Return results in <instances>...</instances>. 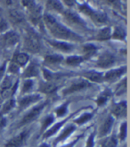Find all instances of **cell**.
I'll list each match as a JSON object with an SVG mask.
<instances>
[{"label": "cell", "mask_w": 130, "mask_h": 147, "mask_svg": "<svg viewBox=\"0 0 130 147\" xmlns=\"http://www.w3.org/2000/svg\"><path fill=\"white\" fill-rule=\"evenodd\" d=\"M89 86H90V84L86 80H79V81H76L73 84H71L70 88H68L64 91V93L65 94H71V93H74L77 91L83 90Z\"/></svg>", "instance_id": "52a82bcc"}, {"label": "cell", "mask_w": 130, "mask_h": 147, "mask_svg": "<svg viewBox=\"0 0 130 147\" xmlns=\"http://www.w3.org/2000/svg\"><path fill=\"white\" fill-rule=\"evenodd\" d=\"M96 38L98 40H107V39L110 38V29L104 28V29L101 30L97 34Z\"/></svg>", "instance_id": "d6986e66"}, {"label": "cell", "mask_w": 130, "mask_h": 147, "mask_svg": "<svg viewBox=\"0 0 130 147\" xmlns=\"http://www.w3.org/2000/svg\"><path fill=\"white\" fill-rule=\"evenodd\" d=\"M92 118V114L91 113H85L83 114L82 116H80L79 119H77L75 120V122L79 124V125H82L84 123H86V121H88V120Z\"/></svg>", "instance_id": "f1b7e54d"}, {"label": "cell", "mask_w": 130, "mask_h": 147, "mask_svg": "<svg viewBox=\"0 0 130 147\" xmlns=\"http://www.w3.org/2000/svg\"><path fill=\"white\" fill-rule=\"evenodd\" d=\"M113 114L117 117L125 116L127 113V103L126 102H121L116 105L113 108Z\"/></svg>", "instance_id": "7c38bea8"}, {"label": "cell", "mask_w": 130, "mask_h": 147, "mask_svg": "<svg viewBox=\"0 0 130 147\" xmlns=\"http://www.w3.org/2000/svg\"><path fill=\"white\" fill-rule=\"evenodd\" d=\"M5 63H4L3 66L0 67V80H2V77L5 73Z\"/></svg>", "instance_id": "60d3db41"}, {"label": "cell", "mask_w": 130, "mask_h": 147, "mask_svg": "<svg viewBox=\"0 0 130 147\" xmlns=\"http://www.w3.org/2000/svg\"><path fill=\"white\" fill-rule=\"evenodd\" d=\"M85 77H86L88 79H89L90 80L94 81V82H97L100 83L102 81H103V77L101 73L96 72V71H88L85 73Z\"/></svg>", "instance_id": "2e32d148"}, {"label": "cell", "mask_w": 130, "mask_h": 147, "mask_svg": "<svg viewBox=\"0 0 130 147\" xmlns=\"http://www.w3.org/2000/svg\"><path fill=\"white\" fill-rule=\"evenodd\" d=\"M95 51H96V47L92 44H88L86 45L83 48V52L85 54L86 58H90L93 55H94Z\"/></svg>", "instance_id": "ffe728a7"}, {"label": "cell", "mask_w": 130, "mask_h": 147, "mask_svg": "<svg viewBox=\"0 0 130 147\" xmlns=\"http://www.w3.org/2000/svg\"><path fill=\"white\" fill-rule=\"evenodd\" d=\"M3 40L5 46H13L19 41V36L13 31H9L3 37Z\"/></svg>", "instance_id": "30bf717a"}, {"label": "cell", "mask_w": 130, "mask_h": 147, "mask_svg": "<svg viewBox=\"0 0 130 147\" xmlns=\"http://www.w3.org/2000/svg\"><path fill=\"white\" fill-rule=\"evenodd\" d=\"M125 71H126L125 67L116 69V70H111L105 74V77L103 78V79H105L108 81H114V80H118L121 75H123Z\"/></svg>", "instance_id": "9c48e42d"}, {"label": "cell", "mask_w": 130, "mask_h": 147, "mask_svg": "<svg viewBox=\"0 0 130 147\" xmlns=\"http://www.w3.org/2000/svg\"><path fill=\"white\" fill-rule=\"evenodd\" d=\"M40 90L43 93L46 94H51L54 93L56 90V86L55 85L52 84V83H46V84H42L40 86Z\"/></svg>", "instance_id": "44dd1931"}, {"label": "cell", "mask_w": 130, "mask_h": 147, "mask_svg": "<svg viewBox=\"0 0 130 147\" xmlns=\"http://www.w3.org/2000/svg\"><path fill=\"white\" fill-rule=\"evenodd\" d=\"M25 47L33 53H37L40 50V42L36 34L30 32L28 34L25 38Z\"/></svg>", "instance_id": "3957f363"}, {"label": "cell", "mask_w": 130, "mask_h": 147, "mask_svg": "<svg viewBox=\"0 0 130 147\" xmlns=\"http://www.w3.org/2000/svg\"><path fill=\"white\" fill-rule=\"evenodd\" d=\"M126 36V33L125 31L120 29V28H116L115 29V31H114V35H113V38H118V39H122L124 38Z\"/></svg>", "instance_id": "d6a6232c"}, {"label": "cell", "mask_w": 130, "mask_h": 147, "mask_svg": "<svg viewBox=\"0 0 130 147\" xmlns=\"http://www.w3.org/2000/svg\"><path fill=\"white\" fill-rule=\"evenodd\" d=\"M83 61V58L82 57H79V56H70L66 59V63L69 64V65H77L79 64L80 63H82Z\"/></svg>", "instance_id": "cb8c5ba5"}, {"label": "cell", "mask_w": 130, "mask_h": 147, "mask_svg": "<svg viewBox=\"0 0 130 147\" xmlns=\"http://www.w3.org/2000/svg\"><path fill=\"white\" fill-rule=\"evenodd\" d=\"M38 74V66L34 63H31L27 69H26L24 76L27 78H31V77H36Z\"/></svg>", "instance_id": "e0dca14e"}, {"label": "cell", "mask_w": 130, "mask_h": 147, "mask_svg": "<svg viewBox=\"0 0 130 147\" xmlns=\"http://www.w3.org/2000/svg\"><path fill=\"white\" fill-rule=\"evenodd\" d=\"M15 102H14V100H10L8 101L5 105H4V108H3V111L2 113H7V112H9L14 106Z\"/></svg>", "instance_id": "4dcf8cb0"}, {"label": "cell", "mask_w": 130, "mask_h": 147, "mask_svg": "<svg viewBox=\"0 0 130 147\" xmlns=\"http://www.w3.org/2000/svg\"><path fill=\"white\" fill-rule=\"evenodd\" d=\"M32 86H33L32 80H26L23 83V86H22V92L23 93H26V92L30 91L32 88Z\"/></svg>", "instance_id": "d590c367"}, {"label": "cell", "mask_w": 130, "mask_h": 147, "mask_svg": "<svg viewBox=\"0 0 130 147\" xmlns=\"http://www.w3.org/2000/svg\"><path fill=\"white\" fill-rule=\"evenodd\" d=\"M44 20L46 22V27L55 38L61 39H68V40H76L79 41L81 39V37L77 35L74 32L68 30L63 25L58 22L53 16L50 14H45Z\"/></svg>", "instance_id": "6da1fadb"}, {"label": "cell", "mask_w": 130, "mask_h": 147, "mask_svg": "<svg viewBox=\"0 0 130 147\" xmlns=\"http://www.w3.org/2000/svg\"><path fill=\"white\" fill-rule=\"evenodd\" d=\"M16 62L18 63L19 64L21 65H25L26 63H28L29 61V56L26 55V54H23V53H21V54H18L16 56Z\"/></svg>", "instance_id": "484cf974"}, {"label": "cell", "mask_w": 130, "mask_h": 147, "mask_svg": "<svg viewBox=\"0 0 130 147\" xmlns=\"http://www.w3.org/2000/svg\"><path fill=\"white\" fill-rule=\"evenodd\" d=\"M114 63H115L114 56L109 53H104L99 57L97 61V65L101 68H107L109 66H111L112 64H114Z\"/></svg>", "instance_id": "8992f818"}, {"label": "cell", "mask_w": 130, "mask_h": 147, "mask_svg": "<svg viewBox=\"0 0 130 147\" xmlns=\"http://www.w3.org/2000/svg\"><path fill=\"white\" fill-rule=\"evenodd\" d=\"M27 137L28 131H23L14 136L13 139H11L5 145V147H21L25 143V141L27 140Z\"/></svg>", "instance_id": "5b68a950"}, {"label": "cell", "mask_w": 130, "mask_h": 147, "mask_svg": "<svg viewBox=\"0 0 130 147\" xmlns=\"http://www.w3.org/2000/svg\"><path fill=\"white\" fill-rule=\"evenodd\" d=\"M12 86V80L10 78H5V80L3 81L2 85H1V89L3 91H5V90H9Z\"/></svg>", "instance_id": "1f68e13d"}, {"label": "cell", "mask_w": 130, "mask_h": 147, "mask_svg": "<svg viewBox=\"0 0 130 147\" xmlns=\"http://www.w3.org/2000/svg\"><path fill=\"white\" fill-rule=\"evenodd\" d=\"M94 134L93 133L89 136L85 147H94Z\"/></svg>", "instance_id": "8d00e7d4"}, {"label": "cell", "mask_w": 130, "mask_h": 147, "mask_svg": "<svg viewBox=\"0 0 130 147\" xmlns=\"http://www.w3.org/2000/svg\"><path fill=\"white\" fill-rule=\"evenodd\" d=\"M63 60V57L58 55H47L46 57V62L49 63H60Z\"/></svg>", "instance_id": "4316f807"}, {"label": "cell", "mask_w": 130, "mask_h": 147, "mask_svg": "<svg viewBox=\"0 0 130 147\" xmlns=\"http://www.w3.org/2000/svg\"><path fill=\"white\" fill-rule=\"evenodd\" d=\"M113 125V118L111 116H108L104 120H103L102 124L101 125V127L99 129V136H105L109 134L110 131V129Z\"/></svg>", "instance_id": "ba28073f"}, {"label": "cell", "mask_w": 130, "mask_h": 147, "mask_svg": "<svg viewBox=\"0 0 130 147\" xmlns=\"http://www.w3.org/2000/svg\"><path fill=\"white\" fill-rule=\"evenodd\" d=\"M10 71L11 72H13V73H15L16 71H18V66H17L16 64H12L11 66H10Z\"/></svg>", "instance_id": "ab89813d"}, {"label": "cell", "mask_w": 130, "mask_h": 147, "mask_svg": "<svg viewBox=\"0 0 130 147\" xmlns=\"http://www.w3.org/2000/svg\"><path fill=\"white\" fill-rule=\"evenodd\" d=\"M77 143V140H75L73 143H71V144H66V145H64V146H63V147H73L74 146V144Z\"/></svg>", "instance_id": "7bdbcfd3"}, {"label": "cell", "mask_w": 130, "mask_h": 147, "mask_svg": "<svg viewBox=\"0 0 130 147\" xmlns=\"http://www.w3.org/2000/svg\"><path fill=\"white\" fill-rule=\"evenodd\" d=\"M79 10L82 13H84L85 14L88 15L96 24H102L107 21L106 15L104 13H99V12H94L88 5H79Z\"/></svg>", "instance_id": "7a4b0ae2"}, {"label": "cell", "mask_w": 130, "mask_h": 147, "mask_svg": "<svg viewBox=\"0 0 130 147\" xmlns=\"http://www.w3.org/2000/svg\"><path fill=\"white\" fill-rule=\"evenodd\" d=\"M10 15H11V19L13 22L15 23H20L22 22L23 18H22V14L19 13V12H17V11H12L10 13Z\"/></svg>", "instance_id": "83f0119b"}, {"label": "cell", "mask_w": 130, "mask_h": 147, "mask_svg": "<svg viewBox=\"0 0 130 147\" xmlns=\"http://www.w3.org/2000/svg\"><path fill=\"white\" fill-rule=\"evenodd\" d=\"M38 147H50L48 144H42L41 145H39Z\"/></svg>", "instance_id": "f6af8a7d"}, {"label": "cell", "mask_w": 130, "mask_h": 147, "mask_svg": "<svg viewBox=\"0 0 130 147\" xmlns=\"http://www.w3.org/2000/svg\"><path fill=\"white\" fill-rule=\"evenodd\" d=\"M47 7L50 8V9H53L58 12H62L63 11V5L60 2L58 1H48L47 2Z\"/></svg>", "instance_id": "d4e9b609"}, {"label": "cell", "mask_w": 130, "mask_h": 147, "mask_svg": "<svg viewBox=\"0 0 130 147\" xmlns=\"http://www.w3.org/2000/svg\"><path fill=\"white\" fill-rule=\"evenodd\" d=\"M39 99H40V96L38 94H31V96H25L20 101V106L21 108H25L29 106L30 105H31V103L37 102Z\"/></svg>", "instance_id": "8fae6325"}, {"label": "cell", "mask_w": 130, "mask_h": 147, "mask_svg": "<svg viewBox=\"0 0 130 147\" xmlns=\"http://www.w3.org/2000/svg\"><path fill=\"white\" fill-rule=\"evenodd\" d=\"M5 125V119L0 114V127H2Z\"/></svg>", "instance_id": "b9f144b4"}, {"label": "cell", "mask_w": 130, "mask_h": 147, "mask_svg": "<svg viewBox=\"0 0 130 147\" xmlns=\"http://www.w3.org/2000/svg\"><path fill=\"white\" fill-rule=\"evenodd\" d=\"M65 3L67 4V5H72L74 3H73V1H65Z\"/></svg>", "instance_id": "ee69618b"}, {"label": "cell", "mask_w": 130, "mask_h": 147, "mask_svg": "<svg viewBox=\"0 0 130 147\" xmlns=\"http://www.w3.org/2000/svg\"><path fill=\"white\" fill-rule=\"evenodd\" d=\"M118 141L116 137L114 136H110L106 137L104 140L102 142V147H117Z\"/></svg>", "instance_id": "ac0fdd59"}, {"label": "cell", "mask_w": 130, "mask_h": 147, "mask_svg": "<svg viewBox=\"0 0 130 147\" xmlns=\"http://www.w3.org/2000/svg\"><path fill=\"white\" fill-rule=\"evenodd\" d=\"M75 129L76 127L73 126V125H70V126H68L62 132V134H61L58 138H56V140H55V143H58V142H62L63 140H65L67 137L70 136L74 131H75Z\"/></svg>", "instance_id": "5bb4252c"}, {"label": "cell", "mask_w": 130, "mask_h": 147, "mask_svg": "<svg viewBox=\"0 0 130 147\" xmlns=\"http://www.w3.org/2000/svg\"><path fill=\"white\" fill-rule=\"evenodd\" d=\"M50 44L55 47V48L59 49V50H62V51H65V52H69L71 51L73 47L70 44H67V43L64 42H59V41H49Z\"/></svg>", "instance_id": "9a60e30c"}, {"label": "cell", "mask_w": 130, "mask_h": 147, "mask_svg": "<svg viewBox=\"0 0 130 147\" xmlns=\"http://www.w3.org/2000/svg\"><path fill=\"white\" fill-rule=\"evenodd\" d=\"M65 15V18L73 24H77V25H80V26H85V23L84 22L79 18V16H77L76 13H71V12H66L64 13Z\"/></svg>", "instance_id": "4fadbf2b"}, {"label": "cell", "mask_w": 130, "mask_h": 147, "mask_svg": "<svg viewBox=\"0 0 130 147\" xmlns=\"http://www.w3.org/2000/svg\"><path fill=\"white\" fill-rule=\"evenodd\" d=\"M127 136V123L124 122L120 127V132H119V139L120 141H124Z\"/></svg>", "instance_id": "836d02e7"}, {"label": "cell", "mask_w": 130, "mask_h": 147, "mask_svg": "<svg viewBox=\"0 0 130 147\" xmlns=\"http://www.w3.org/2000/svg\"><path fill=\"white\" fill-rule=\"evenodd\" d=\"M67 112V105H63L62 106H60L56 110V114L58 117H63L66 114Z\"/></svg>", "instance_id": "e575fe53"}, {"label": "cell", "mask_w": 130, "mask_h": 147, "mask_svg": "<svg viewBox=\"0 0 130 147\" xmlns=\"http://www.w3.org/2000/svg\"><path fill=\"white\" fill-rule=\"evenodd\" d=\"M45 105H46V103H42V105H38V107H35L34 109H32L30 112H28V113L26 114L23 117V119H22L20 126H23V125H26V124L30 123L31 121H33V120L39 115V113L43 110V108L45 107Z\"/></svg>", "instance_id": "277c9868"}, {"label": "cell", "mask_w": 130, "mask_h": 147, "mask_svg": "<svg viewBox=\"0 0 130 147\" xmlns=\"http://www.w3.org/2000/svg\"><path fill=\"white\" fill-rule=\"evenodd\" d=\"M110 91L105 90L104 92H102V93L100 94V96L98 97V99H97V105H98L99 106L103 105H104V103L107 102V100L110 98Z\"/></svg>", "instance_id": "603a6c76"}, {"label": "cell", "mask_w": 130, "mask_h": 147, "mask_svg": "<svg viewBox=\"0 0 130 147\" xmlns=\"http://www.w3.org/2000/svg\"><path fill=\"white\" fill-rule=\"evenodd\" d=\"M54 122V118L52 116H47L46 118H45V119L42 121V126H41V129L43 131L46 129L52 123Z\"/></svg>", "instance_id": "f546056e"}, {"label": "cell", "mask_w": 130, "mask_h": 147, "mask_svg": "<svg viewBox=\"0 0 130 147\" xmlns=\"http://www.w3.org/2000/svg\"><path fill=\"white\" fill-rule=\"evenodd\" d=\"M43 72H44V77L46 80H52V79H53V73L49 71H47V70H46V69L43 70Z\"/></svg>", "instance_id": "74e56055"}, {"label": "cell", "mask_w": 130, "mask_h": 147, "mask_svg": "<svg viewBox=\"0 0 130 147\" xmlns=\"http://www.w3.org/2000/svg\"><path fill=\"white\" fill-rule=\"evenodd\" d=\"M6 29H7V24H6V22L2 18H0V32L5 30Z\"/></svg>", "instance_id": "f35d334b"}, {"label": "cell", "mask_w": 130, "mask_h": 147, "mask_svg": "<svg viewBox=\"0 0 130 147\" xmlns=\"http://www.w3.org/2000/svg\"><path fill=\"white\" fill-rule=\"evenodd\" d=\"M63 121H62V122H59V123H57V124H55L54 127H52L49 130H47L45 134H44V137L45 138H47V137H50V136H52L53 135H55L59 129L61 128V127L63 126Z\"/></svg>", "instance_id": "7402d4cb"}]
</instances>
